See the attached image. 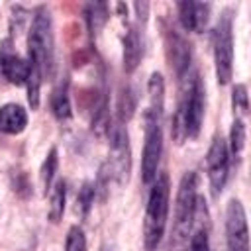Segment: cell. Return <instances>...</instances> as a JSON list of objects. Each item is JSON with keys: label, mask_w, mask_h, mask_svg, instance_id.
<instances>
[{"label": "cell", "mask_w": 251, "mask_h": 251, "mask_svg": "<svg viewBox=\"0 0 251 251\" xmlns=\"http://www.w3.org/2000/svg\"><path fill=\"white\" fill-rule=\"evenodd\" d=\"M53 61V33H51V16L45 6L35 10L29 37H27V65H29V78H27V100L31 110L39 106V86L45 73L51 71Z\"/></svg>", "instance_id": "obj_1"}, {"label": "cell", "mask_w": 251, "mask_h": 251, "mask_svg": "<svg viewBox=\"0 0 251 251\" xmlns=\"http://www.w3.org/2000/svg\"><path fill=\"white\" fill-rule=\"evenodd\" d=\"M100 251H110V249H108V247L104 245V247H100Z\"/></svg>", "instance_id": "obj_27"}, {"label": "cell", "mask_w": 251, "mask_h": 251, "mask_svg": "<svg viewBox=\"0 0 251 251\" xmlns=\"http://www.w3.org/2000/svg\"><path fill=\"white\" fill-rule=\"evenodd\" d=\"M0 76H4L8 82L16 86L27 84V78H29V65L27 61H24L12 51L10 39H6L0 45Z\"/></svg>", "instance_id": "obj_10"}, {"label": "cell", "mask_w": 251, "mask_h": 251, "mask_svg": "<svg viewBox=\"0 0 251 251\" xmlns=\"http://www.w3.org/2000/svg\"><path fill=\"white\" fill-rule=\"evenodd\" d=\"M176 8H178V20L186 31H194V33L204 31V27L208 24V16H210L208 4L184 0V2H178Z\"/></svg>", "instance_id": "obj_12"}, {"label": "cell", "mask_w": 251, "mask_h": 251, "mask_svg": "<svg viewBox=\"0 0 251 251\" xmlns=\"http://www.w3.org/2000/svg\"><path fill=\"white\" fill-rule=\"evenodd\" d=\"M229 145H231L233 157H239V153L243 151V145H245V124L241 120H233V124H231Z\"/></svg>", "instance_id": "obj_22"}, {"label": "cell", "mask_w": 251, "mask_h": 251, "mask_svg": "<svg viewBox=\"0 0 251 251\" xmlns=\"http://www.w3.org/2000/svg\"><path fill=\"white\" fill-rule=\"evenodd\" d=\"M110 159L106 163L108 175L116 178L120 184L127 182L129 165H131V151H129V137L122 124L110 126Z\"/></svg>", "instance_id": "obj_7"}, {"label": "cell", "mask_w": 251, "mask_h": 251, "mask_svg": "<svg viewBox=\"0 0 251 251\" xmlns=\"http://www.w3.org/2000/svg\"><path fill=\"white\" fill-rule=\"evenodd\" d=\"M186 251H210V241H208V229L202 227V224L192 226L190 239Z\"/></svg>", "instance_id": "obj_21"}, {"label": "cell", "mask_w": 251, "mask_h": 251, "mask_svg": "<svg viewBox=\"0 0 251 251\" xmlns=\"http://www.w3.org/2000/svg\"><path fill=\"white\" fill-rule=\"evenodd\" d=\"M206 165H208V176H210V186L212 194L218 196L227 180V169H229V155H227V143L222 137H214L208 155H206Z\"/></svg>", "instance_id": "obj_9"}, {"label": "cell", "mask_w": 251, "mask_h": 251, "mask_svg": "<svg viewBox=\"0 0 251 251\" xmlns=\"http://www.w3.org/2000/svg\"><path fill=\"white\" fill-rule=\"evenodd\" d=\"M143 120H145V145L141 157V178L145 184H151L157 176V167L163 153V131H161V118L145 110Z\"/></svg>", "instance_id": "obj_6"}, {"label": "cell", "mask_w": 251, "mask_h": 251, "mask_svg": "<svg viewBox=\"0 0 251 251\" xmlns=\"http://www.w3.org/2000/svg\"><path fill=\"white\" fill-rule=\"evenodd\" d=\"M143 47H141V37L135 27H129L126 37H124V69L126 73H133L141 61Z\"/></svg>", "instance_id": "obj_14"}, {"label": "cell", "mask_w": 251, "mask_h": 251, "mask_svg": "<svg viewBox=\"0 0 251 251\" xmlns=\"http://www.w3.org/2000/svg\"><path fill=\"white\" fill-rule=\"evenodd\" d=\"M204 118V86L198 73H186L180 76V96L173 118V137L182 143L188 137H196Z\"/></svg>", "instance_id": "obj_2"}, {"label": "cell", "mask_w": 251, "mask_h": 251, "mask_svg": "<svg viewBox=\"0 0 251 251\" xmlns=\"http://www.w3.org/2000/svg\"><path fill=\"white\" fill-rule=\"evenodd\" d=\"M196 173L188 171L182 175L176 200H175V216H173V231H171V251H186L190 231L194 226V210H196Z\"/></svg>", "instance_id": "obj_3"}, {"label": "cell", "mask_w": 251, "mask_h": 251, "mask_svg": "<svg viewBox=\"0 0 251 251\" xmlns=\"http://www.w3.org/2000/svg\"><path fill=\"white\" fill-rule=\"evenodd\" d=\"M108 20V6L104 2H94L86 6V22H88V29L92 35H96L102 25Z\"/></svg>", "instance_id": "obj_18"}, {"label": "cell", "mask_w": 251, "mask_h": 251, "mask_svg": "<svg viewBox=\"0 0 251 251\" xmlns=\"http://www.w3.org/2000/svg\"><path fill=\"white\" fill-rule=\"evenodd\" d=\"M169 196H171L169 176L163 173L155 176L149 192V200H147V210L143 220V243L147 251L157 249L163 239L167 216H169Z\"/></svg>", "instance_id": "obj_4"}, {"label": "cell", "mask_w": 251, "mask_h": 251, "mask_svg": "<svg viewBox=\"0 0 251 251\" xmlns=\"http://www.w3.org/2000/svg\"><path fill=\"white\" fill-rule=\"evenodd\" d=\"M165 41H167V53H169L171 69L180 78V76H184L188 73V67H190V45L175 29H167Z\"/></svg>", "instance_id": "obj_11"}, {"label": "cell", "mask_w": 251, "mask_h": 251, "mask_svg": "<svg viewBox=\"0 0 251 251\" xmlns=\"http://www.w3.org/2000/svg\"><path fill=\"white\" fill-rule=\"evenodd\" d=\"M133 110H135V92L126 86L120 94V100H118V114H120V124L127 122L131 116H133Z\"/></svg>", "instance_id": "obj_20"}, {"label": "cell", "mask_w": 251, "mask_h": 251, "mask_svg": "<svg viewBox=\"0 0 251 251\" xmlns=\"http://www.w3.org/2000/svg\"><path fill=\"white\" fill-rule=\"evenodd\" d=\"M135 10H137V18L139 20H147V10H149V4L147 2H135V6H133Z\"/></svg>", "instance_id": "obj_26"}, {"label": "cell", "mask_w": 251, "mask_h": 251, "mask_svg": "<svg viewBox=\"0 0 251 251\" xmlns=\"http://www.w3.org/2000/svg\"><path fill=\"white\" fill-rule=\"evenodd\" d=\"M51 110L57 120H69L71 118V98H69V84L63 80L51 94Z\"/></svg>", "instance_id": "obj_16"}, {"label": "cell", "mask_w": 251, "mask_h": 251, "mask_svg": "<svg viewBox=\"0 0 251 251\" xmlns=\"http://www.w3.org/2000/svg\"><path fill=\"white\" fill-rule=\"evenodd\" d=\"M226 239L227 251H249V233L245 210L239 200H229L226 210Z\"/></svg>", "instance_id": "obj_8"}, {"label": "cell", "mask_w": 251, "mask_h": 251, "mask_svg": "<svg viewBox=\"0 0 251 251\" xmlns=\"http://www.w3.org/2000/svg\"><path fill=\"white\" fill-rule=\"evenodd\" d=\"M27 126V112L20 104H4L0 108V131L8 135L22 133Z\"/></svg>", "instance_id": "obj_13"}, {"label": "cell", "mask_w": 251, "mask_h": 251, "mask_svg": "<svg viewBox=\"0 0 251 251\" xmlns=\"http://www.w3.org/2000/svg\"><path fill=\"white\" fill-rule=\"evenodd\" d=\"M65 251H86V239H84V233L78 226H73L69 229Z\"/></svg>", "instance_id": "obj_24"}, {"label": "cell", "mask_w": 251, "mask_h": 251, "mask_svg": "<svg viewBox=\"0 0 251 251\" xmlns=\"http://www.w3.org/2000/svg\"><path fill=\"white\" fill-rule=\"evenodd\" d=\"M57 165H59V157H57V149L51 147V151L47 153L43 165H41V173H39V180H41V186H43V192L47 194V190L51 188V182H53V176L57 173Z\"/></svg>", "instance_id": "obj_19"}, {"label": "cell", "mask_w": 251, "mask_h": 251, "mask_svg": "<svg viewBox=\"0 0 251 251\" xmlns=\"http://www.w3.org/2000/svg\"><path fill=\"white\" fill-rule=\"evenodd\" d=\"M94 192H96V188L92 184H88V182L80 188L78 198H76V212H80V216L88 214V210H90V206L94 202Z\"/></svg>", "instance_id": "obj_23"}, {"label": "cell", "mask_w": 251, "mask_h": 251, "mask_svg": "<svg viewBox=\"0 0 251 251\" xmlns=\"http://www.w3.org/2000/svg\"><path fill=\"white\" fill-rule=\"evenodd\" d=\"M65 200H67V184H65V180H59V182L53 186L51 200H49V210H47V216H49V220H51L53 224H57V222L63 218Z\"/></svg>", "instance_id": "obj_17"}, {"label": "cell", "mask_w": 251, "mask_h": 251, "mask_svg": "<svg viewBox=\"0 0 251 251\" xmlns=\"http://www.w3.org/2000/svg\"><path fill=\"white\" fill-rule=\"evenodd\" d=\"M214 63L220 84H227L233 73V37H231V14L226 10L214 27Z\"/></svg>", "instance_id": "obj_5"}, {"label": "cell", "mask_w": 251, "mask_h": 251, "mask_svg": "<svg viewBox=\"0 0 251 251\" xmlns=\"http://www.w3.org/2000/svg\"><path fill=\"white\" fill-rule=\"evenodd\" d=\"M231 104H233V110H237L241 114H247L249 102H247V88H245V84H235L233 96H231Z\"/></svg>", "instance_id": "obj_25"}, {"label": "cell", "mask_w": 251, "mask_h": 251, "mask_svg": "<svg viewBox=\"0 0 251 251\" xmlns=\"http://www.w3.org/2000/svg\"><path fill=\"white\" fill-rule=\"evenodd\" d=\"M147 90H149V102H151L147 112L161 118L163 116V106H165V82H163V76L159 73L151 75Z\"/></svg>", "instance_id": "obj_15"}]
</instances>
